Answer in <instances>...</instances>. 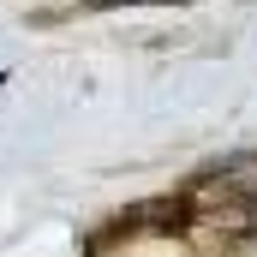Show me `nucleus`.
Masks as SVG:
<instances>
[{
	"mask_svg": "<svg viewBox=\"0 0 257 257\" xmlns=\"http://www.w3.org/2000/svg\"><path fill=\"white\" fill-rule=\"evenodd\" d=\"M197 203L203 215L233 233V239H257V180H239V174H221L209 186H197Z\"/></svg>",
	"mask_w": 257,
	"mask_h": 257,
	"instance_id": "nucleus-1",
	"label": "nucleus"
},
{
	"mask_svg": "<svg viewBox=\"0 0 257 257\" xmlns=\"http://www.w3.org/2000/svg\"><path fill=\"white\" fill-rule=\"evenodd\" d=\"M96 12H114V6H192V0H90Z\"/></svg>",
	"mask_w": 257,
	"mask_h": 257,
	"instance_id": "nucleus-2",
	"label": "nucleus"
}]
</instances>
